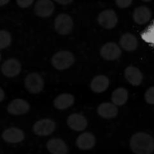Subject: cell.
<instances>
[{"mask_svg":"<svg viewBox=\"0 0 154 154\" xmlns=\"http://www.w3.org/2000/svg\"><path fill=\"white\" fill-rule=\"evenodd\" d=\"M129 145L135 154H152L154 152V138L145 132H137L131 138Z\"/></svg>","mask_w":154,"mask_h":154,"instance_id":"1","label":"cell"},{"mask_svg":"<svg viewBox=\"0 0 154 154\" xmlns=\"http://www.w3.org/2000/svg\"><path fill=\"white\" fill-rule=\"evenodd\" d=\"M75 63V56L68 51H61L56 53L51 59V63L55 69L65 70L70 68Z\"/></svg>","mask_w":154,"mask_h":154,"instance_id":"2","label":"cell"},{"mask_svg":"<svg viewBox=\"0 0 154 154\" xmlns=\"http://www.w3.org/2000/svg\"><path fill=\"white\" fill-rule=\"evenodd\" d=\"M24 85L29 93L38 94L43 90L45 81L43 78L36 72H32L26 75L24 81Z\"/></svg>","mask_w":154,"mask_h":154,"instance_id":"3","label":"cell"},{"mask_svg":"<svg viewBox=\"0 0 154 154\" xmlns=\"http://www.w3.org/2000/svg\"><path fill=\"white\" fill-rule=\"evenodd\" d=\"M74 23L72 18L67 14H60L54 20V28L61 35H67L72 32Z\"/></svg>","mask_w":154,"mask_h":154,"instance_id":"4","label":"cell"},{"mask_svg":"<svg viewBox=\"0 0 154 154\" xmlns=\"http://www.w3.org/2000/svg\"><path fill=\"white\" fill-rule=\"evenodd\" d=\"M99 25L106 29H111L117 26L118 18L116 12L112 9H107L99 14L97 18Z\"/></svg>","mask_w":154,"mask_h":154,"instance_id":"5","label":"cell"},{"mask_svg":"<svg viewBox=\"0 0 154 154\" xmlns=\"http://www.w3.org/2000/svg\"><path fill=\"white\" fill-rule=\"evenodd\" d=\"M55 129V122L48 118L38 120L33 126V132L38 136H47L51 135Z\"/></svg>","mask_w":154,"mask_h":154,"instance_id":"6","label":"cell"},{"mask_svg":"<svg viewBox=\"0 0 154 154\" xmlns=\"http://www.w3.org/2000/svg\"><path fill=\"white\" fill-rule=\"evenodd\" d=\"M122 54L120 47L115 42H108L101 48L100 55L104 60L114 61L120 57Z\"/></svg>","mask_w":154,"mask_h":154,"instance_id":"7","label":"cell"},{"mask_svg":"<svg viewBox=\"0 0 154 154\" xmlns=\"http://www.w3.org/2000/svg\"><path fill=\"white\" fill-rule=\"evenodd\" d=\"M22 66L20 61L17 59L11 58L5 60L2 64L1 71L3 75L7 78H14L20 73Z\"/></svg>","mask_w":154,"mask_h":154,"instance_id":"8","label":"cell"},{"mask_svg":"<svg viewBox=\"0 0 154 154\" xmlns=\"http://www.w3.org/2000/svg\"><path fill=\"white\" fill-rule=\"evenodd\" d=\"M55 6L51 0H38L34 6V12L39 17H48L54 13Z\"/></svg>","mask_w":154,"mask_h":154,"instance_id":"9","label":"cell"},{"mask_svg":"<svg viewBox=\"0 0 154 154\" xmlns=\"http://www.w3.org/2000/svg\"><path fill=\"white\" fill-rule=\"evenodd\" d=\"M30 105L28 102L22 99L12 100L7 107V111L12 115H23L29 112Z\"/></svg>","mask_w":154,"mask_h":154,"instance_id":"10","label":"cell"},{"mask_svg":"<svg viewBox=\"0 0 154 154\" xmlns=\"http://www.w3.org/2000/svg\"><path fill=\"white\" fill-rule=\"evenodd\" d=\"M2 137L6 142L10 144H17L23 141L25 135L21 129L17 127H11L3 132Z\"/></svg>","mask_w":154,"mask_h":154,"instance_id":"11","label":"cell"},{"mask_svg":"<svg viewBox=\"0 0 154 154\" xmlns=\"http://www.w3.org/2000/svg\"><path fill=\"white\" fill-rule=\"evenodd\" d=\"M67 124L74 131L81 132L87 127V120L81 114H72L67 119Z\"/></svg>","mask_w":154,"mask_h":154,"instance_id":"12","label":"cell"},{"mask_svg":"<svg viewBox=\"0 0 154 154\" xmlns=\"http://www.w3.org/2000/svg\"><path fill=\"white\" fill-rule=\"evenodd\" d=\"M124 76L126 81L132 86H139L143 81V74L139 69L135 66H129L124 71Z\"/></svg>","mask_w":154,"mask_h":154,"instance_id":"13","label":"cell"},{"mask_svg":"<svg viewBox=\"0 0 154 154\" xmlns=\"http://www.w3.org/2000/svg\"><path fill=\"white\" fill-rule=\"evenodd\" d=\"M96 144V138L91 132H84L76 140V145L82 150H88L93 148Z\"/></svg>","mask_w":154,"mask_h":154,"instance_id":"14","label":"cell"},{"mask_svg":"<svg viewBox=\"0 0 154 154\" xmlns=\"http://www.w3.org/2000/svg\"><path fill=\"white\" fill-rule=\"evenodd\" d=\"M47 148L51 154H68L67 144L60 138H52L47 143Z\"/></svg>","mask_w":154,"mask_h":154,"instance_id":"15","label":"cell"},{"mask_svg":"<svg viewBox=\"0 0 154 154\" xmlns=\"http://www.w3.org/2000/svg\"><path fill=\"white\" fill-rule=\"evenodd\" d=\"M151 11L147 6H139L134 10L132 17L137 24L143 25L149 22L151 18Z\"/></svg>","mask_w":154,"mask_h":154,"instance_id":"16","label":"cell"},{"mask_svg":"<svg viewBox=\"0 0 154 154\" xmlns=\"http://www.w3.org/2000/svg\"><path fill=\"white\" fill-rule=\"evenodd\" d=\"M97 113L102 118H114L117 117V114H118V108L114 103L104 102L99 105L97 108Z\"/></svg>","mask_w":154,"mask_h":154,"instance_id":"17","label":"cell"},{"mask_svg":"<svg viewBox=\"0 0 154 154\" xmlns=\"http://www.w3.org/2000/svg\"><path fill=\"white\" fill-rule=\"evenodd\" d=\"M120 47L126 51H134L138 46V42L137 38L132 33H125L120 39Z\"/></svg>","mask_w":154,"mask_h":154,"instance_id":"18","label":"cell"},{"mask_svg":"<svg viewBox=\"0 0 154 154\" xmlns=\"http://www.w3.org/2000/svg\"><path fill=\"white\" fill-rule=\"evenodd\" d=\"M109 84L110 81L108 78L105 75H98L92 80L90 83V89L94 93H101L108 88Z\"/></svg>","mask_w":154,"mask_h":154,"instance_id":"19","label":"cell"},{"mask_svg":"<svg viewBox=\"0 0 154 154\" xmlns=\"http://www.w3.org/2000/svg\"><path fill=\"white\" fill-rule=\"evenodd\" d=\"M75 103V97L70 93H63L56 97L54 105L57 109L65 110L70 108Z\"/></svg>","mask_w":154,"mask_h":154,"instance_id":"20","label":"cell"},{"mask_svg":"<svg viewBox=\"0 0 154 154\" xmlns=\"http://www.w3.org/2000/svg\"><path fill=\"white\" fill-rule=\"evenodd\" d=\"M129 98V93L126 88L119 87L113 91L111 94V101L116 106H122L126 103Z\"/></svg>","mask_w":154,"mask_h":154,"instance_id":"21","label":"cell"},{"mask_svg":"<svg viewBox=\"0 0 154 154\" xmlns=\"http://www.w3.org/2000/svg\"><path fill=\"white\" fill-rule=\"evenodd\" d=\"M11 43V35L10 32L6 30L0 31V49L2 50L8 48Z\"/></svg>","mask_w":154,"mask_h":154,"instance_id":"22","label":"cell"},{"mask_svg":"<svg viewBox=\"0 0 154 154\" xmlns=\"http://www.w3.org/2000/svg\"><path fill=\"white\" fill-rule=\"evenodd\" d=\"M142 38L148 43H151L154 45V23L145 32L143 33Z\"/></svg>","mask_w":154,"mask_h":154,"instance_id":"23","label":"cell"},{"mask_svg":"<svg viewBox=\"0 0 154 154\" xmlns=\"http://www.w3.org/2000/svg\"><path fill=\"white\" fill-rule=\"evenodd\" d=\"M144 100L147 104L154 105V87L147 89L144 93Z\"/></svg>","mask_w":154,"mask_h":154,"instance_id":"24","label":"cell"},{"mask_svg":"<svg viewBox=\"0 0 154 154\" xmlns=\"http://www.w3.org/2000/svg\"><path fill=\"white\" fill-rule=\"evenodd\" d=\"M115 2L120 8H126L131 5L132 0H115Z\"/></svg>","mask_w":154,"mask_h":154,"instance_id":"25","label":"cell"},{"mask_svg":"<svg viewBox=\"0 0 154 154\" xmlns=\"http://www.w3.org/2000/svg\"><path fill=\"white\" fill-rule=\"evenodd\" d=\"M34 0H17V4L22 8H26L31 5Z\"/></svg>","mask_w":154,"mask_h":154,"instance_id":"26","label":"cell"},{"mask_svg":"<svg viewBox=\"0 0 154 154\" xmlns=\"http://www.w3.org/2000/svg\"><path fill=\"white\" fill-rule=\"evenodd\" d=\"M56 2L59 3L60 5H66L71 4L74 0H54Z\"/></svg>","mask_w":154,"mask_h":154,"instance_id":"27","label":"cell"},{"mask_svg":"<svg viewBox=\"0 0 154 154\" xmlns=\"http://www.w3.org/2000/svg\"><path fill=\"white\" fill-rule=\"evenodd\" d=\"M5 96V95L4 90L2 88H0V102H3Z\"/></svg>","mask_w":154,"mask_h":154,"instance_id":"28","label":"cell"},{"mask_svg":"<svg viewBox=\"0 0 154 154\" xmlns=\"http://www.w3.org/2000/svg\"><path fill=\"white\" fill-rule=\"evenodd\" d=\"M10 0H0V6H3L5 5L8 4Z\"/></svg>","mask_w":154,"mask_h":154,"instance_id":"29","label":"cell"},{"mask_svg":"<svg viewBox=\"0 0 154 154\" xmlns=\"http://www.w3.org/2000/svg\"><path fill=\"white\" fill-rule=\"evenodd\" d=\"M143 2H150L151 0H142Z\"/></svg>","mask_w":154,"mask_h":154,"instance_id":"30","label":"cell"}]
</instances>
